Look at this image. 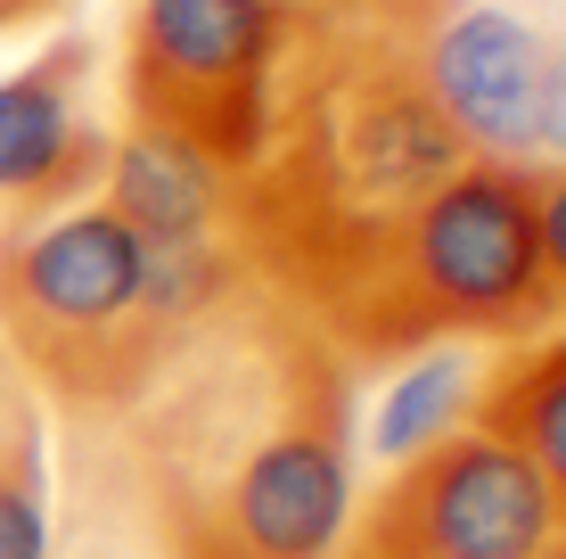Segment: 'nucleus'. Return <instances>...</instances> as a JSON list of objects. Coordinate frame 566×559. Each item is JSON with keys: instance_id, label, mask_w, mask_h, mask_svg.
Masks as SVG:
<instances>
[{"instance_id": "f257e3e1", "label": "nucleus", "mask_w": 566, "mask_h": 559, "mask_svg": "<svg viewBox=\"0 0 566 559\" xmlns=\"http://www.w3.org/2000/svg\"><path fill=\"white\" fill-rule=\"evenodd\" d=\"M99 428L156 559H337L354 527V362L255 272Z\"/></svg>"}, {"instance_id": "f03ea898", "label": "nucleus", "mask_w": 566, "mask_h": 559, "mask_svg": "<svg viewBox=\"0 0 566 559\" xmlns=\"http://www.w3.org/2000/svg\"><path fill=\"white\" fill-rule=\"evenodd\" d=\"M402 25H296L271 83L263 157L230 189V247L296 313H321L354 263L436 182L468 165L460 132L419 83Z\"/></svg>"}, {"instance_id": "7ed1b4c3", "label": "nucleus", "mask_w": 566, "mask_h": 559, "mask_svg": "<svg viewBox=\"0 0 566 559\" xmlns=\"http://www.w3.org/2000/svg\"><path fill=\"white\" fill-rule=\"evenodd\" d=\"M534 189H542V165L468 157L304 321L345 362H395L419 345H476V338L510 345L566 321L551 263H542Z\"/></svg>"}, {"instance_id": "20e7f679", "label": "nucleus", "mask_w": 566, "mask_h": 559, "mask_svg": "<svg viewBox=\"0 0 566 559\" xmlns=\"http://www.w3.org/2000/svg\"><path fill=\"white\" fill-rule=\"evenodd\" d=\"M172 321L148 280V239L91 198L0 215V345L25 387L74 420H115L172 354Z\"/></svg>"}, {"instance_id": "39448f33", "label": "nucleus", "mask_w": 566, "mask_h": 559, "mask_svg": "<svg viewBox=\"0 0 566 559\" xmlns=\"http://www.w3.org/2000/svg\"><path fill=\"white\" fill-rule=\"evenodd\" d=\"M280 58H287L280 0H132L124 107L140 132H172V141L206 148L239 182L263 157Z\"/></svg>"}, {"instance_id": "423d86ee", "label": "nucleus", "mask_w": 566, "mask_h": 559, "mask_svg": "<svg viewBox=\"0 0 566 559\" xmlns=\"http://www.w3.org/2000/svg\"><path fill=\"white\" fill-rule=\"evenodd\" d=\"M354 535L402 559H566V503L501 436L468 420L436 453L378 477L354 503Z\"/></svg>"}, {"instance_id": "0eeeda50", "label": "nucleus", "mask_w": 566, "mask_h": 559, "mask_svg": "<svg viewBox=\"0 0 566 559\" xmlns=\"http://www.w3.org/2000/svg\"><path fill=\"white\" fill-rule=\"evenodd\" d=\"M542 66H551L542 25L517 9H493V0H452L419 42L427 100L443 107L468 157H501V165H534Z\"/></svg>"}, {"instance_id": "6e6552de", "label": "nucleus", "mask_w": 566, "mask_h": 559, "mask_svg": "<svg viewBox=\"0 0 566 559\" xmlns=\"http://www.w3.org/2000/svg\"><path fill=\"white\" fill-rule=\"evenodd\" d=\"M107 141L91 115V42L57 33L42 58L0 74V215L91 198L107 173Z\"/></svg>"}, {"instance_id": "1a4fd4ad", "label": "nucleus", "mask_w": 566, "mask_h": 559, "mask_svg": "<svg viewBox=\"0 0 566 559\" xmlns=\"http://www.w3.org/2000/svg\"><path fill=\"white\" fill-rule=\"evenodd\" d=\"M230 173L206 157V148L172 141V132H140L124 124L107 141V173H99V198L140 230L148 247H206L230 239Z\"/></svg>"}, {"instance_id": "9d476101", "label": "nucleus", "mask_w": 566, "mask_h": 559, "mask_svg": "<svg viewBox=\"0 0 566 559\" xmlns=\"http://www.w3.org/2000/svg\"><path fill=\"white\" fill-rule=\"evenodd\" d=\"M476 428L501 436L517 460H534V477L566 503V330H534L484 354Z\"/></svg>"}, {"instance_id": "9b49d317", "label": "nucleus", "mask_w": 566, "mask_h": 559, "mask_svg": "<svg viewBox=\"0 0 566 559\" xmlns=\"http://www.w3.org/2000/svg\"><path fill=\"white\" fill-rule=\"evenodd\" d=\"M476 379H484L476 345H419V354H402V371L386 379L378 412H369V436H361L378 477L436 453L443 436H460L476 420Z\"/></svg>"}, {"instance_id": "f8f14e48", "label": "nucleus", "mask_w": 566, "mask_h": 559, "mask_svg": "<svg viewBox=\"0 0 566 559\" xmlns=\"http://www.w3.org/2000/svg\"><path fill=\"white\" fill-rule=\"evenodd\" d=\"M0 559H57L50 510V428L25 371H0Z\"/></svg>"}, {"instance_id": "ddd939ff", "label": "nucleus", "mask_w": 566, "mask_h": 559, "mask_svg": "<svg viewBox=\"0 0 566 559\" xmlns=\"http://www.w3.org/2000/svg\"><path fill=\"white\" fill-rule=\"evenodd\" d=\"M296 25H402V33H427L452 0H280Z\"/></svg>"}, {"instance_id": "4468645a", "label": "nucleus", "mask_w": 566, "mask_h": 559, "mask_svg": "<svg viewBox=\"0 0 566 559\" xmlns=\"http://www.w3.org/2000/svg\"><path fill=\"white\" fill-rule=\"evenodd\" d=\"M534 165H566V50H551L542 66V100H534Z\"/></svg>"}, {"instance_id": "2eb2a0df", "label": "nucleus", "mask_w": 566, "mask_h": 559, "mask_svg": "<svg viewBox=\"0 0 566 559\" xmlns=\"http://www.w3.org/2000/svg\"><path fill=\"white\" fill-rule=\"evenodd\" d=\"M534 230H542V263H551V288L566 304V165L551 173L542 165V189H534Z\"/></svg>"}, {"instance_id": "dca6fc26", "label": "nucleus", "mask_w": 566, "mask_h": 559, "mask_svg": "<svg viewBox=\"0 0 566 559\" xmlns=\"http://www.w3.org/2000/svg\"><path fill=\"white\" fill-rule=\"evenodd\" d=\"M57 9H66V0H0V33H25V25H42Z\"/></svg>"}, {"instance_id": "f3484780", "label": "nucleus", "mask_w": 566, "mask_h": 559, "mask_svg": "<svg viewBox=\"0 0 566 559\" xmlns=\"http://www.w3.org/2000/svg\"><path fill=\"white\" fill-rule=\"evenodd\" d=\"M337 559H402V551H386V544H369V535H354V527H345V544H337Z\"/></svg>"}, {"instance_id": "a211bd4d", "label": "nucleus", "mask_w": 566, "mask_h": 559, "mask_svg": "<svg viewBox=\"0 0 566 559\" xmlns=\"http://www.w3.org/2000/svg\"><path fill=\"white\" fill-rule=\"evenodd\" d=\"M0 371H9V345H0Z\"/></svg>"}]
</instances>
